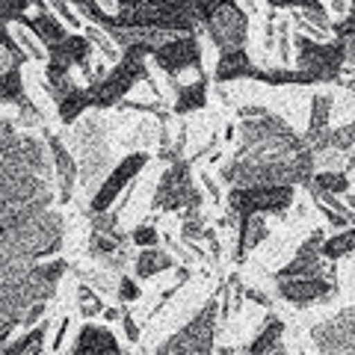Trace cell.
<instances>
[{"label": "cell", "mask_w": 355, "mask_h": 355, "mask_svg": "<svg viewBox=\"0 0 355 355\" xmlns=\"http://www.w3.org/2000/svg\"><path fill=\"white\" fill-rule=\"evenodd\" d=\"M69 326H71V320H69V317H62V320H60V329H57V338H53V347H51L53 352H60V349H62V340H65V331H69Z\"/></svg>", "instance_id": "681fc988"}, {"label": "cell", "mask_w": 355, "mask_h": 355, "mask_svg": "<svg viewBox=\"0 0 355 355\" xmlns=\"http://www.w3.org/2000/svg\"><path fill=\"white\" fill-rule=\"evenodd\" d=\"M352 6H355V0H352Z\"/></svg>", "instance_id": "94428289"}, {"label": "cell", "mask_w": 355, "mask_h": 355, "mask_svg": "<svg viewBox=\"0 0 355 355\" xmlns=\"http://www.w3.org/2000/svg\"><path fill=\"white\" fill-rule=\"evenodd\" d=\"M343 42V53H347V62L355 65V36H347V39H340Z\"/></svg>", "instance_id": "f5cc1de1"}, {"label": "cell", "mask_w": 355, "mask_h": 355, "mask_svg": "<svg viewBox=\"0 0 355 355\" xmlns=\"http://www.w3.org/2000/svg\"><path fill=\"white\" fill-rule=\"evenodd\" d=\"M148 154L146 151H130L125 160H119V166H113V172L104 178V184L92 193V214H101V210H110V205L119 198V193L137 178L142 169L148 166Z\"/></svg>", "instance_id": "5bb4252c"}, {"label": "cell", "mask_w": 355, "mask_h": 355, "mask_svg": "<svg viewBox=\"0 0 355 355\" xmlns=\"http://www.w3.org/2000/svg\"><path fill=\"white\" fill-rule=\"evenodd\" d=\"M347 254H352V258H355V225L340 228V234L323 240V258L326 261L335 263L340 258H347Z\"/></svg>", "instance_id": "d6a6232c"}, {"label": "cell", "mask_w": 355, "mask_h": 355, "mask_svg": "<svg viewBox=\"0 0 355 355\" xmlns=\"http://www.w3.org/2000/svg\"><path fill=\"white\" fill-rule=\"evenodd\" d=\"M30 53L21 48V42L15 39V33L12 27L6 30V39H3V71H12V69H24V62H27Z\"/></svg>", "instance_id": "d590c367"}, {"label": "cell", "mask_w": 355, "mask_h": 355, "mask_svg": "<svg viewBox=\"0 0 355 355\" xmlns=\"http://www.w3.org/2000/svg\"><path fill=\"white\" fill-rule=\"evenodd\" d=\"M178 98H175V116H187L193 110H202L207 104V77L202 74L196 83L190 86H175Z\"/></svg>", "instance_id": "f1b7e54d"}, {"label": "cell", "mask_w": 355, "mask_h": 355, "mask_svg": "<svg viewBox=\"0 0 355 355\" xmlns=\"http://www.w3.org/2000/svg\"><path fill=\"white\" fill-rule=\"evenodd\" d=\"M51 178L44 175H0V214L6 210H44L53 205Z\"/></svg>", "instance_id": "8fae6325"}, {"label": "cell", "mask_w": 355, "mask_h": 355, "mask_svg": "<svg viewBox=\"0 0 355 355\" xmlns=\"http://www.w3.org/2000/svg\"><path fill=\"white\" fill-rule=\"evenodd\" d=\"M65 272H69L65 261H0V347L9 343L15 326H33L44 317Z\"/></svg>", "instance_id": "7a4b0ae2"}, {"label": "cell", "mask_w": 355, "mask_h": 355, "mask_svg": "<svg viewBox=\"0 0 355 355\" xmlns=\"http://www.w3.org/2000/svg\"><path fill=\"white\" fill-rule=\"evenodd\" d=\"M77 308H80L83 317H98V314H104V311H107L104 302H101V296L92 291V284H89V282L77 284Z\"/></svg>", "instance_id": "8d00e7d4"}, {"label": "cell", "mask_w": 355, "mask_h": 355, "mask_svg": "<svg viewBox=\"0 0 355 355\" xmlns=\"http://www.w3.org/2000/svg\"><path fill=\"white\" fill-rule=\"evenodd\" d=\"M51 3H53V9L60 12V18L65 21V24H71V27H83V24H80V18H77V15L71 12V9L65 6V0H51Z\"/></svg>", "instance_id": "c3c4849f"}, {"label": "cell", "mask_w": 355, "mask_h": 355, "mask_svg": "<svg viewBox=\"0 0 355 355\" xmlns=\"http://www.w3.org/2000/svg\"><path fill=\"white\" fill-rule=\"evenodd\" d=\"M270 6L275 9H323V3L320 0H270Z\"/></svg>", "instance_id": "bcb514c9"}, {"label": "cell", "mask_w": 355, "mask_h": 355, "mask_svg": "<svg viewBox=\"0 0 355 355\" xmlns=\"http://www.w3.org/2000/svg\"><path fill=\"white\" fill-rule=\"evenodd\" d=\"M347 205H349V207L355 210V196H347Z\"/></svg>", "instance_id": "680465c9"}, {"label": "cell", "mask_w": 355, "mask_h": 355, "mask_svg": "<svg viewBox=\"0 0 355 355\" xmlns=\"http://www.w3.org/2000/svg\"><path fill=\"white\" fill-rule=\"evenodd\" d=\"M36 3L39 9H48V3L44 0H3V18H6V24H15V21L27 12V6Z\"/></svg>", "instance_id": "ab89813d"}, {"label": "cell", "mask_w": 355, "mask_h": 355, "mask_svg": "<svg viewBox=\"0 0 355 355\" xmlns=\"http://www.w3.org/2000/svg\"><path fill=\"white\" fill-rule=\"evenodd\" d=\"M190 207H202V193L193 181V160H175L169 163V169L160 175V184L154 190L151 198V210H190Z\"/></svg>", "instance_id": "ba28073f"}, {"label": "cell", "mask_w": 355, "mask_h": 355, "mask_svg": "<svg viewBox=\"0 0 355 355\" xmlns=\"http://www.w3.org/2000/svg\"><path fill=\"white\" fill-rule=\"evenodd\" d=\"M246 349L249 352H284V323L275 314H270L263 329L258 331V338Z\"/></svg>", "instance_id": "4316f807"}, {"label": "cell", "mask_w": 355, "mask_h": 355, "mask_svg": "<svg viewBox=\"0 0 355 355\" xmlns=\"http://www.w3.org/2000/svg\"><path fill=\"white\" fill-rule=\"evenodd\" d=\"M104 317H107V320H119L121 314H119V308H107V311H104Z\"/></svg>", "instance_id": "9f6ffc18"}, {"label": "cell", "mask_w": 355, "mask_h": 355, "mask_svg": "<svg viewBox=\"0 0 355 355\" xmlns=\"http://www.w3.org/2000/svg\"><path fill=\"white\" fill-rule=\"evenodd\" d=\"M252 60L246 57V51H225L219 53V62H216V71H214V80L216 83H231V80H243V77H254Z\"/></svg>", "instance_id": "603a6c76"}, {"label": "cell", "mask_w": 355, "mask_h": 355, "mask_svg": "<svg viewBox=\"0 0 355 355\" xmlns=\"http://www.w3.org/2000/svg\"><path fill=\"white\" fill-rule=\"evenodd\" d=\"M331 33H335L338 39H347V36H355V6L349 9L347 15H343L338 24H331Z\"/></svg>", "instance_id": "ee69618b"}, {"label": "cell", "mask_w": 355, "mask_h": 355, "mask_svg": "<svg viewBox=\"0 0 355 355\" xmlns=\"http://www.w3.org/2000/svg\"><path fill=\"white\" fill-rule=\"evenodd\" d=\"M71 352L74 355H83V352H121V347H119V338L107 326L86 323L80 329V335H77Z\"/></svg>", "instance_id": "44dd1931"}, {"label": "cell", "mask_w": 355, "mask_h": 355, "mask_svg": "<svg viewBox=\"0 0 355 355\" xmlns=\"http://www.w3.org/2000/svg\"><path fill=\"white\" fill-rule=\"evenodd\" d=\"M311 340L320 352H355V305L317 323L311 329Z\"/></svg>", "instance_id": "4fadbf2b"}, {"label": "cell", "mask_w": 355, "mask_h": 355, "mask_svg": "<svg viewBox=\"0 0 355 355\" xmlns=\"http://www.w3.org/2000/svg\"><path fill=\"white\" fill-rule=\"evenodd\" d=\"M296 190L291 184L284 187H231L228 190V219L231 222H249L252 216L258 214H284L287 207L293 205Z\"/></svg>", "instance_id": "8992f818"}, {"label": "cell", "mask_w": 355, "mask_h": 355, "mask_svg": "<svg viewBox=\"0 0 355 355\" xmlns=\"http://www.w3.org/2000/svg\"><path fill=\"white\" fill-rule=\"evenodd\" d=\"M246 299H252V302H258V305H263V308H272V299L266 296L263 291H246Z\"/></svg>", "instance_id": "816d5d0a"}, {"label": "cell", "mask_w": 355, "mask_h": 355, "mask_svg": "<svg viewBox=\"0 0 355 355\" xmlns=\"http://www.w3.org/2000/svg\"><path fill=\"white\" fill-rule=\"evenodd\" d=\"M266 110L261 107V104H252V107H240L237 110V119H258V116H263Z\"/></svg>", "instance_id": "f907efd6"}, {"label": "cell", "mask_w": 355, "mask_h": 355, "mask_svg": "<svg viewBox=\"0 0 355 355\" xmlns=\"http://www.w3.org/2000/svg\"><path fill=\"white\" fill-rule=\"evenodd\" d=\"M205 231H207V222H205V214L202 207H190L181 214V237L184 243L190 246V252H196L198 258H205V252L196 246L198 240H205Z\"/></svg>", "instance_id": "4dcf8cb0"}, {"label": "cell", "mask_w": 355, "mask_h": 355, "mask_svg": "<svg viewBox=\"0 0 355 355\" xmlns=\"http://www.w3.org/2000/svg\"><path fill=\"white\" fill-rule=\"evenodd\" d=\"M142 296L139 291V284L130 279V275H119V302H137V299Z\"/></svg>", "instance_id": "b9f144b4"}, {"label": "cell", "mask_w": 355, "mask_h": 355, "mask_svg": "<svg viewBox=\"0 0 355 355\" xmlns=\"http://www.w3.org/2000/svg\"><path fill=\"white\" fill-rule=\"evenodd\" d=\"M202 184L210 190V196H214V202H219V193H216V187H214V181H210V175H202Z\"/></svg>", "instance_id": "db71d44e"}, {"label": "cell", "mask_w": 355, "mask_h": 355, "mask_svg": "<svg viewBox=\"0 0 355 355\" xmlns=\"http://www.w3.org/2000/svg\"><path fill=\"white\" fill-rule=\"evenodd\" d=\"M338 293V279L326 282L323 275H296V279H279V296L291 305L329 302Z\"/></svg>", "instance_id": "e0dca14e"}, {"label": "cell", "mask_w": 355, "mask_h": 355, "mask_svg": "<svg viewBox=\"0 0 355 355\" xmlns=\"http://www.w3.org/2000/svg\"><path fill=\"white\" fill-rule=\"evenodd\" d=\"M121 329H125V335H128L130 343H137V340H139V326L133 323V314H130L128 308L121 311Z\"/></svg>", "instance_id": "7dc6e473"}, {"label": "cell", "mask_w": 355, "mask_h": 355, "mask_svg": "<svg viewBox=\"0 0 355 355\" xmlns=\"http://www.w3.org/2000/svg\"><path fill=\"white\" fill-rule=\"evenodd\" d=\"M216 0H116L119 9H133V6H166V9H181V12L193 15L198 24H205L207 12L214 9Z\"/></svg>", "instance_id": "cb8c5ba5"}, {"label": "cell", "mask_w": 355, "mask_h": 355, "mask_svg": "<svg viewBox=\"0 0 355 355\" xmlns=\"http://www.w3.org/2000/svg\"><path fill=\"white\" fill-rule=\"evenodd\" d=\"M266 237H270V228H266L263 214L252 216L249 222H240L237 225V243H234V261H243L252 249H258Z\"/></svg>", "instance_id": "d4e9b609"}, {"label": "cell", "mask_w": 355, "mask_h": 355, "mask_svg": "<svg viewBox=\"0 0 355 355\" xmlns=\"http://www.w3.org/2000/svg\"><path fill=\"white\" fill-rule=\"evenodd\" d=\"M146 57H151L146 48H128L125 53H121V60L116 62V69L107 71L104 80L86 83V86H89V101H92V107H95V110H107V107L121 104V101H125V95H128L137 83H142V80H146V83L154 89V95H160L157 86H154V80H151V71L146 69Z\"/></svg>", "instance_id": "277c9868"}, {"label": "cell", "mask_w": 355, "mask_h": 355, "mask_svg": "<svg viewBox=\"0 0 355 355\" xmlns=\"http://www.w3.org/2000/svg\"><path fill=\"white\" fill-rule=\"evenodd\" d=\"M86 36L92 39V44H95V48L104 53L107 60H116V62H119V51H116V42L110 39V36H104V33L98 30V24H86Z\"/></svg>", "instance_id": "f35d334b"}, {"label": "cell", "mask_w": 355, "mask_h": 355, "mask_svg": "<svg viewBox=\"0 0 355 355\" xmlns=\"http://www.w3.org/2000/svg\"><path fill=\"white\" fill-rule=\"evenodd\" d=\"M166 246H172L178 254H181V258H187V261H190V254H187V249H181V246H178V243H172V240H169V234H166Z\"/></svg>", "instance_id": "11a10c76"}, {"label": "cell", "mask_w": 355, "mask_h": 355, "mask_svg": "<svg viewBox=\"0 0 355 355\" xmlns=\"http://www.w3.org/2000/svg\"><path fill=\"white\" fill-rule=\"evenodd\" d=\"M323 228H314L311 237L299 246V252L293 254L291 263H284L282 270H275L272 279H296V275H323Z\"/></svg>", "instance_id": "ac0fdd59"}, {"label": "cell", "mask_w": 355, "mask_h": 355, "mask_svg": "<svg viewBox=\"0 0 355 355\" xmlns=\"http://www.w3.org/2000/svg\"><path fill=\"white\" fill-rule=\"evenodd\" d=\"M314 166L317 157L305 137H299L282 116L263 113L243 119L240 146L219 175L231 187H308Z\"/></svg>", "instance_id": "6da1fadb"}, {"label": "cell", "mask_w": 355, "mask_h": 355, "mask_svg": "<svg viewBox=\"0 0 355 355\" xmlns=\"http://www.w3.org/2000/svg\"><path fill=\"white\" fill-rule=\"evenodd\" d=\"M71 148H74L77 163H80V184L86 187V190H92L95 181H101L104 172L113 166V157H110V142H107V125L101 119L77 121Z\"/></svg>", "instance_id": "5b68a950"}, {"label": "cell", "mask_w": 355, "mask_h": 355, "mask_svg": "<svg viewBox=\"0 0 355 355\" xmlns=\"http://www.w3.org/2000/svg\"><path fill=\"white\" fill-rule=\"evenodd\" d=\"M65 219L57 210H6L0 214V261L48 258L62 249Z\"/></svg>", "instance_id": "3957f363"}, {"label": "cell", "mask_w": 355, "mask_h": 355, "mask_svg": "<svg viewBox=\"0 0 355 355\" xmlns=\"http://www.w3.org/2000/svg\"><path fill=\"white\" fill-rule=\"evenodd\" d=\"M329 119H331V95H314L311 98V119H308V130H305V142H317L323 133L329 130Z\"/></svg>", "instance_id": "f546056e"}, {"label": "cell", "mask_w": 355, "mask_h": 355, "mask_svg": "<svg viewBox=\"0 0 355 355\" xmlns=\"http://www.w3.org/2000/svg\"><path fill=\"white\" fill-rule=\"evenodd\" d=\"M293 18H296V24H314L320 33H326L331 27L326 9H293Z\"/></svg>", "instance_id": "74e56055"}, {"label": "cell", "mask_w": 355, "mask_h": 355, "mask_svg": "<svg viewBox=\"0 0 355 355\" xmlns=\"http://www.w3.org/2000/svg\"><path fill=\"white\" fill-rule=\"evenodd\" d=\"M308 190H326V193H335V196H347L349 190V172L347 169H323V172H314L311 178Z\"/></svg>", "instance_id": "1f68e13d"}, {"label": "cell", "mask_w": 355, "mask_h": 355, "mask_svg": "<svg viewBox=\"0 0 355 355\" xmlns=\"http://www.w3.org/2000/svg\"><path fill=\"white\" fill-rule=\"evenodd\" d=\"M48 320H42L39 326H33L27 335H21L15 343L0 347V355H44V335H48Z\"/></svg>", "instance_id": "83f0119b"}, {"label": "cell", "mask_w": 355, "mask_h": 355, "mask_svg": "<svg viewBox=\"0 0 355 355\" xmlns=\"http://www.w3.org/2000/svg\"><path fill=\"white\" fill-rule=\"evenodd\" d=\"M133 243V234H125L119 228V207L116 210H101L92 214V234H89V254L101 261L107 270L121 272L128 266L130 252L128 246Z\"/></svg>", "instance_id": "52a82bcc"}, {"label": "cell", "mask_w": 355, "mask_h": 355, "mask_svg": "<svg viewBox=\"0 0 355 355\" xmlns=\"http://www.w3.org/2000/svg\"><path fill=\"white\" fill-rule=\"evenodd\" d=\"M252 80H263V83H272V86H284V83H296V86H305V83H317L308 71L296 69V71H287V69H254Z\"/></svg>", "instance_id": "836d02e7"}, {"label": "cell", "mask_w": 355, "mask_h": 355, "mask_svg": "<svg viewBox=\"0 0 355 355\" xmlns=\"http://www.w3.org/2000/svg\"><path fill=\"white\" fill-rule=\"evenodd\" d=\"M0 98H3V104H12V107H18L21 101H27L24 77H21V69L3 71V89H0Z\"/></svg>", "instance_id": "e575fe53"}, {"label": "cell", "mask_w": 355, "mask_h": 355, "mask_svg": "<svg viewBox=\"0 0 355 355\" xmlns=\"http://www.w3.org/2000/svg\"><path fill=\"white\" fill-rule=\"evenodd\" d=\"M169 270H175V258L163 249L146 246L133 258V272H137V279H142V282L154 279V275H160V272H169Z\"/></svg>", "instance_id": "484cf974"}, {"label": "cell", "mask_w": 355, "mask_h": 355, "mask_svg": "<svg viewBox=\"0 0 355 355\" xmlns=\"http://www.w3.org/2000/svg\"><path fill=\"white\" fill-rule=\"evenodd\" d=\"M331 9H338V12H343L347 6H343V0H331Z\"/></svg>", "instance_id": "6f0895ef"}, {"label": "cell", "mask_w": 355, "mask_h": 355, "mask_svg": "<svg viewBox=\"0 0 355 355\" xmlns=\"http://www.w3.org/2000/svg\"><path fill=\"white\" fill-rule=\"evenodd\" d=\"M311 151L317 157V166L335 169L338 154H347V172L355 169V121H347L340 128H329L317 142H311Z\"/></svg>", "instance_id": "2e32d148"}, {"label": "cell", "mask_w": 355, "mask_h": 355, "mask_svg": "<svg viewBox=\"0 0 355 355\" xmlns=\"http://www.w3.org/2000/svg\"><path fill=\"white\" fill-rule=\"evenodd\" d=\"M48 146H51V157H53V166H57V181H60L57 198H60V205H69L74 196V187L80 184V163L65 148V142L57 133H48Z\"/></svg>", "instance_id": "d6986e66"}, {"label": "cell", "mask_w": 355, "mask_h": 355, "mask_svg": "<svg viewBox=\"0 0 355 355\" xmlns=\"http://www.w3.org/2000/svg\"><path fill=\"white\" fill-rule=\"evenodd\" d=\"M349 86H352V89H355V77H352V80H349Z\"/></svg>", "instance_id": "91938a15"}, {"label": "cell", "mask_w": 355, "mask_h": 355, "mask_svg": "<svg viewBox=\"0 0 355 355\" xmlns=\"http://www.w3.org/2000/svg\"><path fill=\"white\" fill-rule=\"evenodd\" d=\"M222 320V308H219V299L210 296L205 308L187 323L181 331H175L169 340H163L157 347V355L166 352H210L214 349V340H216V326Z\"/></svg>", "instance_id": "9c48e42d"}, {"label": "cell", "mask_w": 355, "mask_h": 355, "mask_svg": "<svg viewBox=\"0 0 355 355\" xmlns=\"http://www.w3.org/2000/svg\"><path fill=\"white\" fill-rule=\"evenodd\" d=\"M157 69L166 71L169 77H178L181 71L202 69V44H198V33H184V36H175L169 44H163L151 53Z\"/></svg>", "instance_id": "9a60e30c"}, {"label": "cell", "mask_w": 355, "mask_h": 355, "mask_svg": "<svg viewBox=\"0 0 355 355\" xmlns=\"http://www.w3.org/2000/svg\"><path fill=\"white\" fill-rule=\"evenodd\" d=\"M104 33L110 39H113L119 48H146L148 53H154L157 48H163V44H169L175 39V33L169 30H154V27H113L107 24Z\"/></svg>", "instance_id": "ffe728a7"}, {"label": "cell", "mask_w": 355, "mask_h": 355, "mask_svg": "<svg viewBox=\"0 0 355 355\" xmlns=\"http://www.w3.org/2000/svg\"><path fill=\"white\" fill-rule=\"evenodd\" d=\"M130 234H133V243H137L139 249L157 246V240H160V234H157V228H154V225H139V228H133Z\"/></svg>", "instance_id": "7bdbcfd3"}, {"label": "cell", "mask_w": 355, "mask_h": 355, "mask_svg": "<svg viewBox=\"0 0 355 355\" xmlns=\"http://www.w3.org/2000/svg\"><path fill=\"white\" fill-rule=\"evenodd\" d=\"M291 24L287 21H279L275 24V53H279V60L287 65V60H291Z\"/></svg>", "instance_id": "60d3db41"}, {"label": "cell", "mask_w": 355, "mask_h": 355, "mask_svg": "<svg viewBox=\"0 0 355 355\" xmlns=\"http://www.w3.org/2000/svg\"><path fill=\"white\" fill-rule=\"evenodd\" d=\"M15 24L27 27L30 33H36L39 42L44 44V48H51V44H60L62 39H69V33H65V27L60 24V18H57V15H51L48 9H39V15H36V18L21 15Z\"/></svg>", "instance_id": "7402d4cb"}, {"label": "cell", "mask_w": 355, "mask_h": 355, "mask_svg": "<svg viewBox=\"0 0 355 355\" xmlns=\"http://www.w3.org/2000/svg\"><path fill=\"white\" fill-rule=\"evenodd\" d=\"M12 33H15V30H12ZM15 39L21 42V48H24V51L30 53V57H33V60H48V53H44V51L39 48V44H36V42H33V36H27V33H24V30H21V33H15Z\"/></svg>", "instance_id": "f6af8a7d"}, {"label": "cell", "mask_w": 355, "mask_h": 355, "mask_svg": "<svg viewBox=\"0 0 355 355\" xmlns=\"http://www.w3.org/2000/svg\"><path fill=\"white\" fill-rule=\"evenodd\" d=\"M205 30L210 42L219 48V53L240 51L246 48L249 39V15L237 6V0H216L205 18Z\"/></svg>", "instance_id": "7c38bea8"}, {"label": "cell", "mask_w": 355, "mask_h": 355, "mask_svg": "<svg viewBox=\"0 0 355 355\" xmlns=\"http://www.w3.org/2000/svg\"><path fill=\"white\" fill-rule=\"evenodd\" d=\"M296 69L308 71L317 83H331L340 80V71L347 65V53H343V42H314L311 36H296Z\"/></svg>", "instance_id": "30bf717a"}]
</instances>
